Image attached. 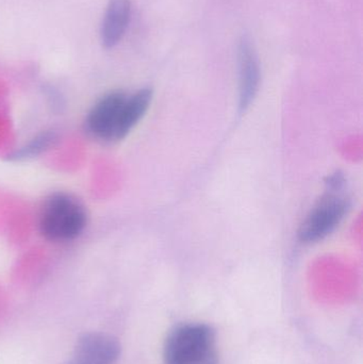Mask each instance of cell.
I'll return each instance as SVG.
<instances>
[{
	"mask_svg": "<svg viewBox=\"0 0 363 364\" xmlns=\"http://www.w3.org/2000/svg\"><path fill=\"white\" fill-rule=\"evenodd\" d=\"M217 338L212 327L188 323L175 327L166 338L164 364H219Z\"/></svg>",
	"mask_w": 363,
	"mask_h": 364,
	"instance_id": "obj_2",
	"label": "cell"
},
{
	"mask_svg": "<svg viewBox=\"0 0 363 364\" xmlns=\"http://www.w3.org/2000/svg\"><path fill=\"white\" fill-rule=\"evenodd\" d=\"M57 141L55 132H46L38 134V136L30 141L25 146L13 151L9 155L10 161H23V160L31 159L49 149L51 145Z\"/></svg>",
	"mask_w": 363,
	"mask_h": 364,
	"instance_id": "obj_8",
	"label": "cell"
},
{
	"mask_svg": "<svg viewBox=\"0 0 363 364\" xmlns=\"http://www.w3.org/2000/svg\"><path fill=\"white\" fill-rule=\"evenodd\" d=\"M87 224L85 205L66 193H55L45 200L38 218L40 235L53 242H68L78 237Z\"/></svg>",
	"mask_w": 363,
	"mask_h": 364,
	"instance_id": "obj_3",
	"label": "cell"
},
{
	"mask_svg": "<svg viewBox=\"0 0 363 364\" xmlns=\"http://www.w3.org/2000/svg\"><path fill=\"white\" fill-rule=\"evenodd\" d=\"M153 91L148 87L131 95L111 92L96 102L87 114V130L98 140H123L148 110Z\"/></svg>",
	"mask_w": 363,
	"mask_h": 364,
	"instance_id": "obj_1",
	"label": "cell"
},
{
	"mask_svg": "<svg viewBox=\"0 0 363 364\" xmlns=\"http://www.w3.org/2000/svg\"><path fill=\"white\" fill-rule=\"evenodd\" d=\"M121 355V346L112 336L92 333L77 342L66 364H114Z\"/></svg>",
	"mask_w": 363,
	"mask_h": 364,
	"instance_id": "obj_6",
	"label": "cell"
},
{
	"mask_svg": "<svg viewBox=\"0 0 363 364\" xmlns=\"http://www.w3.org/2000/svg\"><path fill=\"white\" fill-rule=\"evenodd\" d=\"M326 184H327L328 190L330 192H341V190L345 188V176L341 173H336V174L328 177Z\"/></svg>",
	"mask_w": 363,
	"mask_h": 364,
	"instance_id": "obj_9",
	"label": "cell"
},
{
	"mask_svg": "<svg viewBox=\"0 0 363 364\" xmlns=\"http://www.w3.org/2000/svg\"><path fill=\"white\" fill-rule=\"evenodd\" d=\"M131 0H109L100 29V40L104 48L117 46L129 25Z\"/></svg>",
	"mask_w": 363,
	"mask_h": 364,
	"instance_id": "obj_7",
	"label": "cell"
},
{
	"mask_svg": "<svg viewBox=\"0 0 363 364\" xmlns=\"http://www.w3.org/2000/svg\"><path fill=\"white\" fill-rule=\"evenodd\" d=\"M239 70V107L245 111L255 100L259 90L260 64L251 36L243 34L237 49Z\"/></svg>",
	"mask_w": 363,
	"mask_h": 364,
	"instance_id": "obj_5",
	"label": "cell"
},
{
	"mask_svg": "<svg viewBox=\"0 0 363 364\" xmlns=\"http://www.w3.org/2000/svg\"><path fill=\"white\" fill-rule=\"evenodd\" d=\"M330 192L305 218L298 230L303 243H315L334 232L343 222L350 210L347 197Z\"/></svg>",
	"mask_w": 363,
	"mask_h": 364,
	"instance_id": "obj_4",
	"label": "cell"
}]
</instances>
